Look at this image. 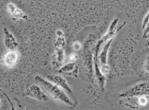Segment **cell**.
Returning a JSON list of instances; mask_svg holds the SVG:
<instances>
[{
  "label": "cell",
  "instance_id": "15",
  "mask_svg": "<svg viewBox=\"0 0 149 110\" xmlns=\"http://www.w3.org/2000/svg\"><path fill=\"white\" fill-rule=\"evenodd\" d=\"M81 43L79 42H74L72 44V48L74 51H79L81 48Z\"/></svg>",
  "mask_w": 149,
  "mask_h": 110
},
{
  "label": "cell",
  "instance_id": "2",
  "mask_svg": "<svg viewBox=\"0 0 149 110\" xmlns=\"http://www.w3.org/2000/svg\"><path fill=\"white\" fill-rule=\"evenodd\" d=\"M149 81L142 82L129 88L125 93L120 94V98H132V97L148 96Z\"/></svg>",
  "mask_w": 149,
  "mask_h": 110
},
{
  "label": "cell",
  "instance_id": "18",
  "mask_svg": "<svg viewBox=\"0 0 149 110\" xmlns=\"http://www.w3.org/2000/svg\"><path fill=\"white\" fill-rule=\"evenodd\" d=\"M56 34H57V37H63V36H64V32L61 29H58L56 31Z\"/></svg>",
  "mask_w": 149,
  "mask_h": 110
},
{
  "label": "cell",
  "instance_id": "10",
  "mask_svg": "<svg viewBox=\"0 0 149 110\" xmlns=\"http://www.w3.org/2000/svg\"><path fill=\"white\" fill-rule=\"evenodd\" d=\"M19 55L16 51H8L4 55V64L8 68H13L17 64Z\"/></svg>",
  "mask_w": 149,
  "mask_h": 110
},
{
  "label": "cell",
  "instance_id": "3",
  "mask_svg": "<svg viewBox=\"0 0 149 110\" xmlns=\"http://www.w3.org/2000/svg\"><path fill=\"white\" fill-rule=\"evenodd\" d=\"M112 41H113V39H111L109 41L107 42L101 52L99 53V55H98V61H99L101 65V71L104 75L107 74L110 70V67L107 64V58L109 49L110 48L111 44H112Z\"/></svg>",
  "mask_w": 149,
  "mask_h": 110
},
{
  "label": "cell",
  "instance_id": "11",
  "mask_svg": "<svg viewBox=\"0 0 149 110\" xmlns=\"http://www.w3.org/2000/svg\"><path fill=\"white\" fill-rule=\"evenodd\" d=\"M58 72L62 74L77 77L79 73V66L76 64L75 62H70L67 64L63 65L60 69H58Z\"/></svg>",
  "mask_w": 149,
  "mask_h": 110
},
{
  "label": "cell",
  "instance_id": "8",
  "mask_svg": "<svg viewBox=\"0 0 149 110\" xmlns=\"http://www.w3.org/2000/svg\"><path fill=\"white\" fill-rule=\"evenodd\" d=\"M48 80H49L51 82L54 83V84L57 85V86L63 89V90L68 93H72V90H71V87L69 86V84L68 82L66 81L63 77L59 74H53V75H49L48 76Z\"/></svg>",
  "mask_w": 149,
  "mask_h": 110
},
{
  "label": "cell",
  "instance_id": "12",
  "mask_svg": "<svg viewBox=\"0 0 149 110\" xmlns=\"http://www.w3.org/2000/svg\"><path fill=\"white\" fill-rule=\"evenodd\" d=\"M65 44V40L64 36L57 37L55 40V44H54L55 48H64Z\"/></svg>",
  "mask_w": 149,
  "mask_h": 110
},
{
  "label": "cell",
  "instance_id": "17",
  "mask_svg": "<svg viewBox=\"0 0 149 110\" xmlns=\"http://www.w3.org/2000/svg\"><path fill=\"white\" fill-rule=\"evenodd\" d=\"M78 59V55L75 53H72L69 55V61L71 62H75Z\"/></svg>",
  "mask_w": 149,
  "mask_h": 110
},
{
  "label": "cell",
  "instance_id": "13",
  "mask_svg": "<svg viewBox=\"0 0 149 110\" xmlns=\"http://www.w3.org/2000/svg\"><path fill=\"white\" fill-rule=\"evenodd\" d=\"M143 69L145 72L149 74V54L146 56L143 62Z\"/></svg>",
  "mask_w": 149,
  "mask_h": 110
},
{
  "label": "cell",
  "instance_id": "9",
  "mask_svg": "<svg viewBox=\"0 0 149 110\" xmlns=\"http://www.w3.org/2000/svg\"><path fill=\"white\" fill-rule=\"evenodd\" d=\"M65 59V53L64 48H55V51L52 55V61L54 68L60 69L63 66Z\"/></svg>",
  "mask_w": 149,
  "mask_h": 110
},
{
  "label": "cell",
  "instance_id": "5",
  "mask_svg": "<svg viewBox=\"0 0 149 110\" xmlns=\"http://www.w3.org/2000/svg\"><path fill=\"white\" fill-rule=\"evenodd\" d=\"M118 20L119 19L118 18H115L113 20H112V22L111 23L110 26H109V29H108L106 34H105L104 35L103 37H102V38L98 41V42L100 43L101 45H102L103 44H105L107 42L109 41V40H111V39H114V37H115V35L118 33L119 31H120V29H121L122 28L126 25V22H124L121 26H119V27L118 28L117 26H118Z\"/></svg>",
  "mask_w": 149,
  "mask_h": 110
},
{
  "label": "cell",
  "instance_id": "4",
  "mask_svg": "<svg viewBox=\"0 0 149 110\" xmlns=\"http://www.w3.org/2000/svg\"><path fill=\"white\" fill-rule=\"evenodd\" d=\"M26 95L29 98L40 101H47L49 100L46 92L37 85H29L26 89Z\"/></svg>",
  "mask_w": 149,
  "mask_h": 110
},
{
  "label": "cell",
  "instance_id": "1",
  "mask_svg": "<svg viewBox=\"0 0 149 110\" xmlns=\"http://www.w3.org/2000/svg\"><path fill=\"white\" fill-rule=\"evenodd\" d=\"M36 80L41 85L46 93H47L49 95L51 96L54 99L60 101V102L63 103V104L69 106L71 107H75V104L68 97L66 92L62 88H60L57 85L54 84V83L51 82L48 79L46 80V78L43 77L40 75H37L36 77Z\"/></svg>",
  "mask_w": 149,
  "mask_h": 110
},
{
  "label": "cell",
  "instance_id": "19",
  "mask_svg": "<svg viewBox=\"0 0 149 110\" xmlns=\"http://www.w3.org/2000/svg\"><path fill=\"white\" fill-rule=\"evenodd\" d=\"M146 37H148V42L149 43V34H147V35H146Z\"/></svg>",
  "mask_w": 149,
  "mask_h": 110
},
{
  "label": "cell",
  "instance_id": "14",
  "mask_svg": "<svg viewBox=\"0 0 149 110\" xmlns=\"http://www.w3.org/2000/svg\"><path fill=\"white\" fill-rule=\"evenodd\" d=\"M138 102H139V104H140L141 106L146 105V104H147V103H148L147 98H146V96H140V97H139Z\"/></svg>",
  "mask_w": 149,
  "mask_h": 110
},
{
  "label": "cell",
  "instance_id": "7",
  "mask_svg": "<svg viewBox=\"0 0 149 110\" xmlns=\"http://www.w3.org/2000/svg\"><path fill=\"white\" fill-rule=\"evenodd\" d=\"M3 33L4 44H5V48L9 50V51H15V49L19 46V44H18V42L15 37L10 32V31L6 27H4Z\"/></svg>",
  "mask_w": 149,
  "mask_h": 110
},
{
  "label": "cell",
  "instance_id": "6",
  "mask_svg": "<svg viewBox=\"0 0 149 110\" xmlns=\"http://www.w3.org/2000/svg\"><path fill=\"white\" fill-rule=\"evenodd\" d=\"M7 11L11 18L16 20H27L28 16L15 4L9 2L7 5Z\"/></svg>",
  "mask_w": 149,
  "mask_h": 110
},
{
  "label": "cell",
  "instance_id": "16",
  "mask_svg": "<svg viewBox=\"0 0 149 110\" xmlns=\"http://www.w3.org/2000/svg\"><path fill=\"white\" fill-rule=\"evenodd\" d=\"M149 21V11L148 12V14L146 15V16L145 17L144 20H143V29H144L145 28H146V25H147V23H148Z\"/></svg>",
  "mask_w": 149,
  "mask_h": 110
}]
</instances>
